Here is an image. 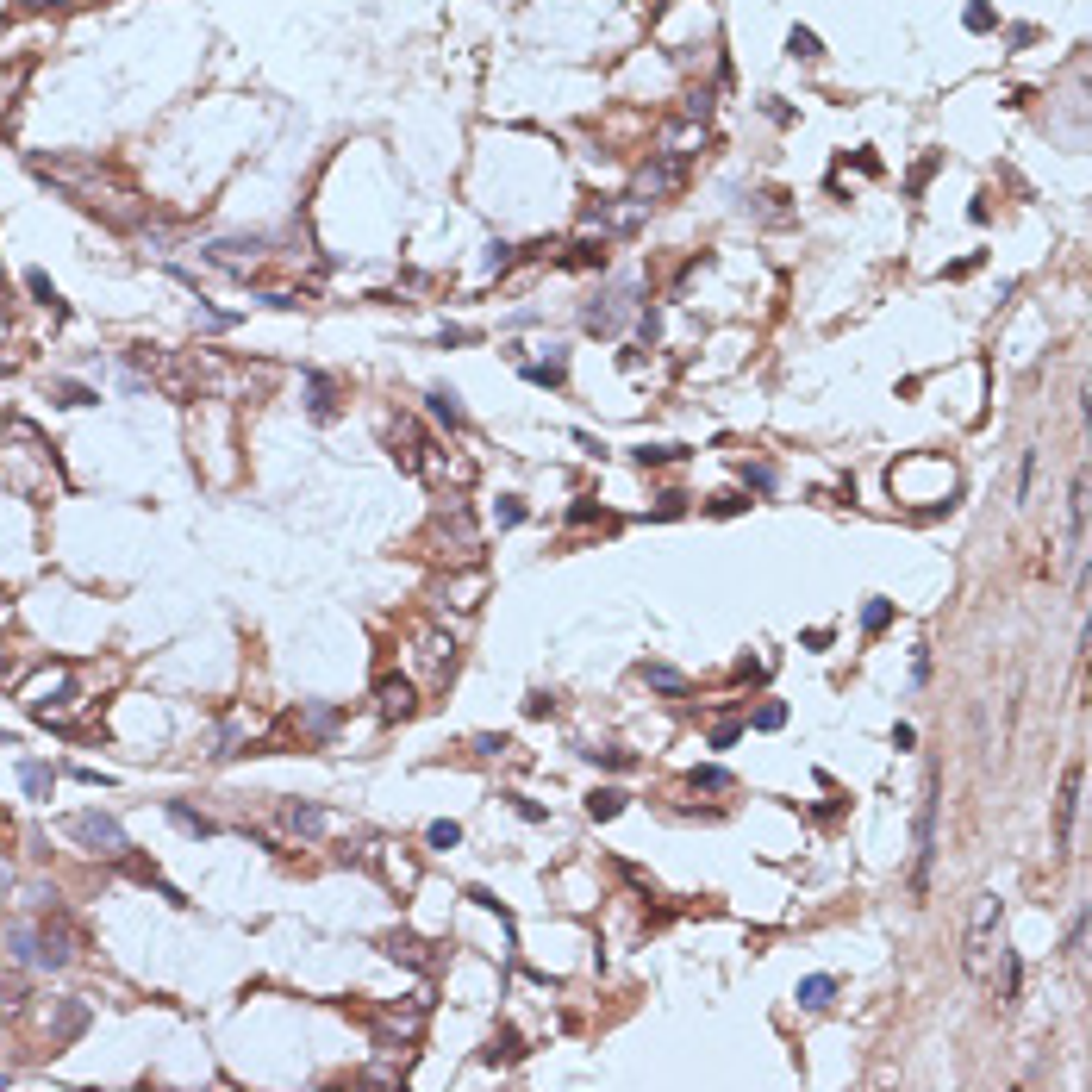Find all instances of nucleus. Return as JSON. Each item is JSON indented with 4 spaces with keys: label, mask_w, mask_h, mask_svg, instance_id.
Segmentation results:
<instances>
[{
    "label": "nucleus",
    "mask_w": 1092,
    "mask_h": 1092,
    "mask_svg": "<svg viewBox=\"0 0 1092 1092\" xmlns=\"http://www.w3.org/2000/svg\"><path fill=\"white\" fill-rule=\"evenodd\" d=\"M381 956L406 962V968H419V974H431V968H437L431 942H425V936H413V930H387V936H381Z\"/></svg>",
    "instance_id": "10"
},
{
    "label": "nucleus",
    "mask_w": 1092,
    "mask_h": 1092,
    "mask_svg": "<svg viewBox=\"0 0 1092 1092\" xmlns=\"http://www.w3.org/2000/svg\"><path fill=\"white\" fill-rule=\"evenodd\" d=\"M1080 799H1086V768L1062 775V799H1055V843L1074 849V824H1080Z\"/></svg>",
    "instance_id": "8"
},
{
    "label": "nucleus",
    "mask_w": 1092,
    "mask_h": 1092,
    "mask_svg": "<svg viewBox=\"0 0 1092 1092\" xmlns=\"http://www.w3.org/2000/svg\"><path fill=\"white\" fill-rule=\"evenodd\" d=\"M787 57H799V63H818V57H824V44H818V31H806V25H793V31H787Z\"/></svg>",
    "instance_id": "23"
},
{
    "label": "nucleus",
    "mask_w": 1092,
    "mask_h": 1092,
    "mask_svg": "<svg viewBox=\"0 0 1092 1092\" xmlns=\"http://www.w3.org/2000/svg\"><path fill=\"white\" fill-rule=\"evenodd\" d=\"M300 724H306L312 737H332V731H338V712H332V706H306V712H300Z\"/></svg>",
    "instance_id": "32"
},
{
    "label": "nucleus",
    "mask_w": 1092,
    "mask_h": 1092,
    "mask_svg": "<svg viewBox=\"0 0 1092 1092\" xmlns=\"http://www.w3.org/2000/svg\"><path fill=\"white\" fill-rule=\"evenodd\" d=\"M51 399H57V406H94L100 393H94V387H82V381H51Z\"/></svg>",
    "instance_id": "26"
},
{
    "label": "nucleus",
    "mask_w": 1092,
    "mask_h": 1092,
    "mask_svg": "<svg viewBox=\"0 0 1092 1092\" xmlns=\"http://www.w3.org/2000/svg\"><path fill=\"white\" fill-rule=\"evenodd\" d=\"M499 749H513L506 737H475V755H499Z\"/></svg>",
    "instance_id": "49"
},
{
    "label": "nucleus",
    "mask_w": 1092,
    "mask_h": 1092,
    "mask_svg": "<svg viewBox=\"0 0 1092 1092\" xmlns=\"http://www.w3.org/2000/svg\"><path fill=\"white\" fill-rule=\"evenodd\" d=\"M936 806H942V768H924V806H918V868H912V893H930V861H936Z\"/></svg>",
    "instance_id": "4"
},
{
    "label": "nucleus",
    "mask_w": 1092,
    "mask_h": 1092,
    "mask_svg": "<svg viewBox=\"0 0 1092 1092\" xmlns=\"http://www.w3.org/2000/svg\"><path fill=\"white\" fill-rule=\"evenodd\" d=\"M69 694H76V674H69V668H44V674H31V680H25V694H19V700H25V712H31V718H51V712H63V706H69Z\"/></svg>",
    "instance_id": "6"
},
{
    "label": "nucleus",
    "mask_w": 1092,
    "mask_h": 1092,
    "mask_svg": "<svg viewBox=\"0 0 1092 1092\" xmlns=\"http://www.w3.org/2000/svg\"><path fill=\"white\" fill-rule=\"evenodd\" d=\"M936 163H942V157H936V151H930V157H924V163H918V169H912V181H905V194H924V181H930V175H936Z\"/></svg>",
    "instance_id": "43"
},
{
    "label": "nucleus",
    "mask_w": 1092,
    "mask_h": 1092,
    "mask_svg": "<svg viewBox=\"0 0 1092 1092\" xmlns=\"http://www.w3.org/2000/svg\"><path fill=\"white\" fill-rule=\"evenodd\" d=\"M737 737H743V724H737V718H724V724H712V749H731Z\"/></svg>",
    "instance_id": "44"
},
{
    "label": "nucleus",
    "mask_w": 1092,
    "mask_h": 1092,
    "mask_svg": "<svg viewBox=\"0 0 1092 1092\" xmlns=\"http://www.w3.org/2000/svg\"><path fill=\"white\" fill-rule=\"evenodd\" d=\"M525 381H537V387H562V381H568V350L550 344V356H543V362H525Z\"/></svg>",
    "instance_id": "16"
},
{
    "label": "nucleus",
    "mask_w": 1092,
    "mask_h": 1092,
    "mask_svg": "<svg viewBox=\"0 0 1092 1092\" xmlns=\"http://www.w3.org/2000/svg\"><path fill=\"white\" fill-rule=\"evenodd\" d=\"M887 625H893V600H868V606H861V631L881 637Z\"/></svg>",
    "instance_id": "29"
},
{
    "label": "nucleus",
    "mask_w": 1092,
    "mask_h": 1092,
    "mask_svg": "<svg viewBox=\"0 0 1092 1092\" xmlns=\"http://www.w3.org/2000/svg\"><path fill=\"white\" fill-rule=\"evenodd\" d=\"M519 1055H525L519 1030H506V1024H499V1030H493V1042H487V1062H519Z\"/></svg>",
    "instance_id": "27"
},
{
    "label": "nucleus",
    "mask_w": 1092,
    "mask_h": 1092,
    "mask_svg": "<svg viewBox=\"0 0 1092 1092\" xmlns=\"http://www.w3.org/2000/svg\"><path fill=\"white\" fill-rule=\"evenodd\" d=\"M163 812H169V824H181V830H188V836H218V824H212L206 812H194V806H188V799H169V806H163Z\"/></svg>",
    "instance_id": "19"
},
{
    "label": "nucleus",
    "mask_w": 1092,
    "mask_h": 1092,
    "mask_svg": "<svg viewBox=\"0 0 1092 1092\" xmlns=\"http://www.w3.org/2000/svg\"><path fill=\"white\" fill-rule=\"evenodd\" d=\"M694 787L700 793H731V768H694Z\"/></svg>",
    "instance_id": "37"
},
{
    "label": "nucleus",
    "mask_w": 1092,
    "mask_h": 1092,
    "mask_svg": "<svg viewBox=\"0 0 1092 1092\" xmlns=\"http://www.w3.org/2000/svg\"><path fill=\"white\" fill-rule=\"evenodd\" d=\"M1086 543V468H1074L1068 481V550H1080Z\"/></svg>",
    "instance_id": "15"
},
{
    "label": "nucleus",
    "mask_w": 1092,
    "mask_h": 1092,
    "mask_svg": "<svg viewBox=\"0 0 1092 1092\" xmlns=\"http://www.w3.org/2000/svg\"><path fill=\"white\" fill-rule=\"evenodd\" d=\"M999 949H1005V905H999V893H974V912H968V930H962L968 980H987Z\"/></svg>",
    "instance_id": "1"
},
{
    "label": "nucleus",
    "mask_w": 1092,
    "mask_h": 1092,
    "mask_svg": "<svg viewBox=\"0 0 1092 1092\" xmlns=\"http://www.w3.org/2000/svg\"><path fill=\"white\" fill-rule=\"evenodd\" d=\"M550 712H556V700L543 694V687H537V694H525V718H550Z\"/></svg>",
    "instance_id": "45"
},
{
    "label": "nucleus",
    "mask_w": 1092,
    "mask_h": 1092,
    "mask_svg": "<svg viewBox=\"0 0 1092 1092\" xmlns=\"http://www.w3.org/2000/svg\"><path fill=\"white\" fill-rule=\"evenodd\" d=\"M743 506H749V493H737V487H731V493H712V519H737Z\"/></svg>",
    "instance_id": "38"
},
{
    "label": "nucleus",
    "mask_w": 1092,
    "mask_h": 1092,
    "mask_svg": "<svg viewBox=\"0 0 1092 1092\" xmlns=\"http://www.w3.org/2000/svg\"><path fill=\"white\" fill-rule=\"evenodd\" d=\"M0 1086H7V1074H0Z\"/></svg>",
    "instance_id": "52"
},
{
    "label": "nucleus",
    "mask_w": 1092,
    "mask_h": 1092,
    "mask_svg": "<svg viewBox=\"0 0 1092 1092\" xmlns=\"http://www.w3.org/2000/svg\"><path fill=\"white\" fill-rule=\"evenodd\" d=\"M680 513H687V493H680V487H668L662 499H655V513H649V519H680Z\"/></svg>",
    "instance_id": "41"
},
{
    "label": "nucleus",
    "mask_w": 1092,
    "mask_h": 1092,
    "mask_svg": "<svg viewBox=\"0 0 1092 1092\" xmlns=\"http://www.w3.org/2000/svg\"><path fill=\"white\" fill-rule=\"evenodd\" d=\"M7 893H13V868H7V861H0V899H7Z\"/></svg>",
    "instance_id": "50"
},
{
    "label": "nucleus",
    "mask_w": 1092,
    "mask_h": 1092,
    "mask_svg": "<svg viewBox=\"0 0 1092 1092\" xmlns=\"http://www.w3.org/2000/svg\"><path fill=\"white\" fill-rule=\"evenodd\" d=\"M743 487H749V493H775V468H768V462H749V468H743Z\"/></svg>",
    "instance_id": "36"
},
{
    "label": "nucleus",
    "mask_w": 1092,
    "mask_h": 1092,
    "mask_svg": "<svg viewBox=\"0 0 1092 1092\" xmlns=\"http://www.w3.org/2000/svg\"><path fill=\"white\" fill-rule=\"evenodd\" d=\"M513 806H519V818H531V824H543V818H550V812L537 806V799H513Z\"/></svg>",
    "instance_id": "48"
},
{
    "label": "nucleus",
    "mask_w": 1092,
    "mask_h": 1092,
    "mask_svg": "<svg viewBox=\"0 0 1092 1092\" xmlns=\"http://www.w3.org/2000/svg\"><path fill=\"white\" fill-rule=\"evenodd\" d=\"M25 76H31V57L0 63V125L13 119V106H19V88H25Z\"/></svg>",
    "instance_id": "14"
},
{
    "label": "nucleus",
    "mask_w": 1092,
    "mask_h": 1092,
    "mask_svg": "<svg viewBox=\"0 0 1092 1092\" xmlns=\"http://www.w3.org/2000/svg\"><path fill=\"white\" fill-rule=\"evenodd\" d=\"M680 188H687V151H662V157H649V163L637 169L631 206H662V200H674Z\"/></svg>",
    "instance_id": "2"
},
{
    "label": "nucleus",
    "mask_w": 1092,
    "mask_h": 1092,
    "mask_svg": "<svg viewBox=\"0 0 1092 1092\" xmlns=\"http://www.w3.org/2000/svg\"><path fill=\"white\" fill-rule=\"evenodd\" d=\"M962 25H968V31H993V25H999V13L987 7V0H974V7L962 13Z\"/></svg>",
    "instance_id": "39"
},
{
    "label": "nucleus",
    "mask_w": 1092,
    "mask_h": 1092,
    "mask_svg": "<svg viewBox=\"0 0 1092 1092\" xmlns=\"http://www.w3.org/2000/svg\"><path fill=\"white\" fill-rule=\"evenodd\" d=\"M425 843H431V849H456V843H462V824H456V818H437V824L425 830Z\"/></svg>",
    "instance_id": "31"
},
{
    "label": "nucleus",
    "mask_w": 1092,
    "mask_h": 1092,
    "mask_svg": "<svg viewBox=\"0 0 1092 1092\" xmlns=\"http://www.w3.org/2000/svg\"><path fill=\"white\" fill-rule=\"evenodd\" d=\"M680 456H687L680 444H643V450H637V462H643V468H662V462H680Z\"/></svg>",
    "instance_id": "34"
},
{
    "label": "nucleus",
    "mask_w": 1092,
    "mask_h": 1092,
    "mask_svg": "<svg viewBox=\"0 0 1092 1092\" xmlns=\"http://www.w3.org/2000/svg\"><path fill=\"white\" fill-rule=\"evenodd\" d=\"M637 674H643L649 694H662V700H687V694H694V680H687L680 668H668V662H643Z\"/></svg>",
    "instance_id": "11"
},
{
    "label": "nucleus",
    "mask_w": 1092,
    "mask_h": 1092,
    "mask_svg": "<svg viewBox=\"0 0 1092 1092\" xmlns=\"http://www.w3.org/2000/svg\"><path fill=\"white\" fill-rule=\"evenodd\" d=\"M413 712H419V687L406 674H381L375 680V718L381 724H406Z\"/></svg>",
    "instance_id": "7"
},
{
    "label": "nucleus",
    "mask_w": 1092,
    "mask_h": 1092,
    "mask_svg": "<svg viewBox=\"0 0 1092 1092\" xmlns=\"http://www.w3.org/2000/svg\"><path fill=\"white\" fill-rule=\"evenodd\" d=\"M587 755L600 761V768H618V775H631V768H637V755H631V749H612V743H606V749H587Z\"/></svg>",
    "instance_id": "33"
},
{
    "label": "nucleus",
    "mask_w": 1092,
    "mask_h": 1092,
    "mask_svg": "<svg viewBox=\"0 0 1092 1092\" xmlns=\"http://www.w3.org/2000/svg\"><path fill=\"white\" fill-rule=\"evenodd\" d=\"M625 799H631L625 787H594L587 793V818H618V812H625Z\"/></svg>",
    "instance_id": "22"
},
{
    "label": "nucleus",
    "mask_w": 1092,
    "mask_h": 1092,
    "mask_svg": "<svg viewBox=\"0 0 1092 1092\" xmlns=\"http://www.w3.org/2000/svg\"><path fill=\"white\" fill-rule=\"evenodd\" d=\"M69 775H76L82 787H106V775H100V768H88V761H76V768H69Z\"/></svg>",
    "instance_id": "47"
},
{
    "label": "nucleus",
    "mask_w": 1092,
    "mask_h": 1092,
    "mask_svg": "<svg viewBox=\"0 0 1092 1092\" xmlns=\"http://www.w3.org/2000/svg\"><path fill=\"white\" fill-rule=\"evenodd\" d=\"M793 999H799V1011H830V999H836V980H830V974H806V980H799V993H793Z\"/></svg>",
    "instance_id": "18"
},
{
    "label": "nucleus",
    "mask_w": 1092,
    "mask_h": 1092,
    "mask_svg": "<svg viewBox=\"0 0 1092 1092\" xmlns=\"http://www.w3.org/2000/svg\"><path fill=\"white\" fill-rule=\"evenodd\" d=\"M625 318H637V287L631 281H612L606 294H594L587 306H580V325H587L594 338H612Z\"/></svg>",
    "instance_id": "5"
},
{
    "label": "nucleus",
    "mask_w": 1092,
    "mask_h": 1092,
    "mask_svg": "<svg viewBox=\"0 0 1092 1092\" xmlns=\"http://www.w3.org/2000/svg\"><path fill=\"white\" fill-rule=\"evenodd\" d=\"M194 325H200L206 338H218V332H232V325H238V312H218V306H194Z\"/></svg>",
    "instance_id": "30"
},
{
    "label": "nucleus",
    "mask_w": 1092,
    "mask_h": 1092,
    "mask_svg": "<svg viewBox=\"0 0 1092 1092\" xmlns=\"http://www.w3.org/2000/svg\"><path fill=\"white\" fill-rule=\"evenodd\" d=\"M425 406H431V419H437V425H450V431H468V413H462L456 387H431V393H425Z\"/></svg>",
    "instance_id": "17"
},
{
    "label": "nucleus",
    "mask_w": 1092,
    "mask_h": 1092,
    "mask_svg": "<svg viewBox=\"0 0 1092 1092\" xmlns=\"http://www.w3.org/2000/svg\"><path fill=\"white\" fill-rule=\"evenodd\" d=\"M63 830L76 836V843H82L88 855H106V861H125V855H131L125 824H119L113 812H76V818H63Z\"/></svg>",
    "instance_id": "3"
},
{
    "label": "nucleus",
    "mask_w": 1092,
    "mask_h": 1092,
    "mask_svg": "<svg viewBox=\"0 0 1092 1092\" xmlns=\"http://www.w3.org/2000/svg\"><path fill=\"white\" fill-rule=\"evenodd\" d=\"M25 294L38 300V306H51L57 318H69V306H63V294H57V281H51L44 269H25Z\"/></svg>",
    "instance_id": "20"
},
{
    "label": "nucleus",
    "mask_w": 1092,
    "mask_h": 1092,
    "mask_svg": "<svg viewBox=\"0 0 1092 1092\" xmlns=\"http://www.w3.org/2000/svg\"><path fill=\"white\" fill-rule=\"evenodd\" d=\"M275 812H281V830H287V836H306V843H312V836H325V824H332V812L312 806V799H281Z\"/></svg>",
    "instance_id": "9"
},
{
    "label": "nucleus",
    "mask_w": 1092,
    "mask_h": 1092,
    "mask_svg": "<svg viewBox=\"0 0 1092 1092\" xmlns=\"http://www.w3.org/2000/svg\"><path fill=\"white\" fill-rule=\"evenodd\" d=\"M306 413L325 425V419H338V381L325 375V369H306Z\"/></svg>",
    "instance_id": "13"
},
{
    "label": "nucleus",
    "mask_w": 1092,
    "mask_h": 1092,
    "mask_svg": "<svg viewBox=\"0 0 1092 1092\" xmlns=\"http://www.w3.org/2000/svg\"><path fill=\"white\" fill-rule=\"evenodd\" d=\"M568 263H574V269H606V232H600V238H580V244L568 250Z\"/></svg>",
    "instance_id": "24"
},
{
    "label": "nucleus",
    "mask_w": 1092,
    "mask_h": 1092,
    "mask_svg": "<svg viewBox=\"0 0 1092 1092\" xmlns=\"http://www.w3.org/2000/svg\"><path fill=\"white\" fill-rule=\"evenodd\" d=\"M680 113H687V119H706V113H712V88H694V94L680 100Z\"/></svg>",
    "instance_id": "42"
},
{
    "label": "nucleus",
    "mask_w": 1092,
    "mask_h": 1092,
    "mask_svg": "<svg viewBox=\"0 0 1092 1092\" xmlns=\"http://www.w3.org/2000/svg\"><path fill=\"white\" fill-rule=\"evenodd\" d=\"M0 749H13V731H0Z\"/></svg>",
    "instance_id": "51"
},
{
    "label": "nucleus",
    "mask_w": 1092,
    "mask_h": 1092,
    "mask_svg": "<svg viewBox=\"0 0 1092 1092\" xmlns=\"http://www.w3.org/2000/svg\"><path fill=\"white\" fill-rule=\"evenodd\" d=\"M749 724H755V731H781V724H787V706H781V700H761Z\"/></svg>",
    "instance_id": "35"
},
{
    "label": "nucleus",
    "mask_w": 1092,
    "mask_h": 1092,
    "mask_svg": "<svg viewBox=\"0 0 1092 1092\" xmlns=\"http://www.w3.org/2000/svg\"><path fill=\"white\" fill-rule=\"evenodd\" d=\"M637 338H643V344L662 338V312H655V306H637Z\"/></svg>",
    "instance_id": "40"
},
{
    "label": "nucleus",
    "mask_w": 1092,
    "mask_h": 1092,
    "mask_svg": "<svg viewBox=\"0 0 1092 1092\" xmlns=\"http://www.w3.org/2000/svg\"><path fill=\"white\" fill-rule=\"evenodd\" d=\"M525 519H531V506H525L519 493H499V506H493V525H499V531H513V525H525Z\"/></svg>",
    "instance_id": "25"
},
{
    "label": "nucleus",
    "mask_w": 1092,
    "mask_h": 1092,
    "mask_svg": "<svg viewBox=\"0 0 1092 1092\" xmlns=\"http://www.w3.org/2000/svg\"><path fill=\"white\" fill-rule=\"evenodd\" d=\"M513 263H519V244H506V238H493V244H487V257H481V269H487V275H506Z\"/></svg>",
    "instance_id": "28"
},
{
    "label": "nucleus",
    "mask_w": 1092,
    "mask_h": 1092,
    "mask_svg": "<svg viewBox=\"0 0 1092 1092\" xmlns=\"http://www.w3.org/2000/svg\"><path fill=\"white\" fill-rule=\"evenodd\" d=\"M600 519V506L594 499H580V506H568V525H594Z\"/></svg>",
    "instance_id": "46"
},
{
    "label": "nucleus",
    "mask_w": 1092,
    "mask_h": 1092,
    "mask_svg": "<svg viewBox=\"0 0 1092 1092\" xmlns=\"http://www.w3.org/2000/svg\"><path fill=\"white\" fill-rule=\"evenodd\" d=\"M19 787H25L31 799H51V787H57V768H51V761H19Z\"/></svg>",
    "instance_id": "21"
},
{
    "label": "nucleus",
    "mask_w": 1092,
    "mask_h": 1092,
    "mask_svg": "<svg viewBox=\"0 0 1092 1092\" xmlns=\"http://www.w3.org/2000/svg\"><path fill=\"white\" fill-rule=\"evenodd\" d=\"M82 1030H88V999H63V1005H57V1017H51V1049L76 1042Z\"/></svg>",
    "instance_id": "12"
}]
</instances>
